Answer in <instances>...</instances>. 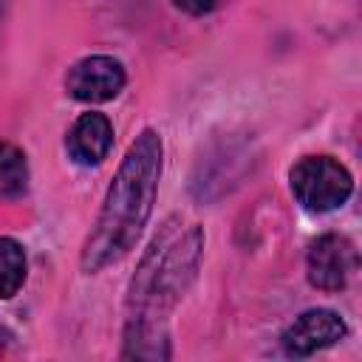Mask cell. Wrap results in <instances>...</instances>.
<instances>
[{"label": "cell", "instance_id": "obj_7", "mask_svg": "<svg viewBox=\"0 0 362 362\" xmlns=\"http://www.w3.org/2000/svg\"><path fill=\"white\" fill-rule=\"evenodd\" d=\"M110 147H113V124L105 113H96V110L82 113L65 136L68 156L82 167L102 164L107 158Z\"/></svg>", "mask_w": 362, "mask_h": 362}, {"label": "cell", "instance_id": "obj_8", "mask_svg": "<svg viewBox=\"0 0 362 362\" xmlns=\"http://www.w3.org/2000/svg\"><path fill=\"white\" fill-rule=\"evenodd\" d=\"M25 249L14 238H0V300H11L25 283Z\"/></svg>", "mask_w": 362, "mask_h": 362}, {"label": "cell", "instance_id": "obj_6", "mask_svg": "<svg viewBox=\"0 0 362 362\" xmlns=\"http://www.w3.org/2000/svg\"><path fill=\"white\" fill-rule=\"evenodd\" d=\"M348 334L345 320L331 308H308L283 331L280 342L288 356H311L322 348L337 345Z\"/></svg>", "mask_w": 362, "mask_h": 362}, {"label": "cell", "instance_id": "obj_3", "mask_svg": "<svg viewBox=\"0 0 362 362\" xmlns=\"http://www.w3.org/2000/svg\"><path fill=\"white\" fill-rule=\"evenodd\" d=\"M288 184L294 198L308 212H331L339 209L354 192V175L345 164L331 156H305L300 158L291 173Z\"/></svg>", "mask_w": 362, "mask_h": 362}, {"label": "cell", "instance_id": "obj_4", "mask_svg": "<svg viewBox=\"0 0 362 362\" xmlns=\"http://www.w3.org/2000/svg\"><path fill=\"white\" fill-rule=\"evenodd\" d=\"M359 266V255L351 238L328 232L317 238L305 257V274L308 283L320 291H339L348 286L351 274Z\"/></svg>", "mask_w": 362, "mask_h": 362}, {"label": "cell", "instance_id": "obj_2", "mask_svg": "<svg viewBox=\"0 0 362 362\" xmlns=\"http://www.w3.org/2000/svg\"><path fill=\"white\" fill-rule=\"evenodd\" d=\"M164 144L153 127H144L127 147L93 221L90 235L82 243L79 263L88 274L119 263L141 238L158 195Z\"/></svg>", "mask_w": 362, "mask_h": 362}, {"label": "cell", "instance_id": "obj_5", "mask_svg": "<svg viewBox=\"0 0 362 362\" xmlns=\"http://www.w3.org/2000/svg\"><path fill=\"white\" fill-rule=\"evenodd\" d=\"M124 82H127V74L119 59H113L107 54H90L68 68L65 90L76 102L99 105V102L116 99L122 93Z\"/></svg>", "mask_w": 362, "mask_h": 362}, {"label": "cell", "instance_id": "obj_9", "mask_svg": "<svg viewBox=\"0 0 362 362\" xmlns=\"http://www.w3.org/2000/svg\"><path fill=\"white\" fill-rule=\"evenodd\" d=\"M28 187V164L20 147L0 141V195L17 198Z\"/></svg>", "mask_w": 362, "mask_h": 362}, {"label": "cell", "instance_id": "obj_10", "mask_svg": "<svg viewBox=\"0 0 362 362\" xmlns=\"http://www.w3.org/2000/svg\"><path fill=\"white\" fill-rule=\"evenodd\" d=\"M173 3L187 14H209V11L221 8L226 0H173Z\"/></svg>", "mask_w": 362, "mask_h": 362}, {"label": "cell", "instance_id": "obj_1", "mask_svg": "<svg viewBox=\"0 0 362 362\" xmlns=\"http://www.w3.org/2000/svg\"><path fill=\"white\" fill-rule=\"evenodd\" d=\"M204 232L198 223L170 218L139 260L127 288L124 356L167 359L170 339L164 331L167 314L184 297L201 266Z\"/></svg>", "mask_w": 362, "mask_h": 362}]
</instances>
